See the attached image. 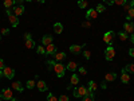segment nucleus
<instances>
[{"instance_id":"nucleus-20","label":"nucleus","mask_w":134,"mask_h":101,"mask_svg":"<svg viewBox=\"0 0 134 101\" xmlns=\"http://www.w3.org/2000/svg\"><path fill=\"white\" fill-rule=\"evenodd\" d=\"M36 86H38V89H39V90H40V92H46V90H47V89H48V86H47V84H46V82H44V81H42V80L36 82Z\"/></svg>"},{"instance_id":"nucleus-35","label":"nucleus","mask_w":134,"mask_h":101,"mask_svg":"<svg viewBox=\"0 0 134 101\" xmlns=\"http://www.w3.org/2000/svg\"><path fill=\"white\" fill-rule=\"evenodd\" d=\"M36 51H38V54H40V55L46 54V49H44V46H38V47H36Z\"/></svg>"},{"instance_id":"nucleus-47","label":"nucleus","mask_w":134,"mask_h":101,"mask_svg":"<svg viewBox=\"0 0 134 101\" xmlns=\"http://www.w3.org/2000/svg\"><path fill=\"white\" fill-rule=\"evenodd\" d=\"M4 77V74H3V70H0V78H3Z\"/></svg>"},{"instance_id":"nucleus-40","label":"nucleus","mask_w":134,"mask_h":101,"mask_svg":"<svg viewBox=\"0 0 134 101\" xmlns=\"http://www.w3.org/2000/svg\"><path fill=\"white\" fill-rule=\"evenodd\" d=\"M0 34H2V35H8V34H9V28H3L2 31H0Z\"/></svg>"},{"instance_id":"nucleus-38","label":"nucleus","mask_w":134,"mask_h":101,"mask_svg":"<svg viewBox=\"0 0 134 101\" xmlns=\"http://www.w3.org/2000/svg\"><path fill=\"white\" fill-rule=\"evenodd\" d=\"M58 100L59 101H69V96H67V94H60L58 97Z\"/></svg>"},{"instance_id":"nucleus-16","label":"nucleus","mask_w":134,"mask_h":101,"mask_svg":"<svg viewBox=\"0 0 134 101\" xmlns=\"http://www.w3.org/2000/svg\"><path fill=\"white\" fill-rule=\"evenodd\" d=\"M130 80H131L130 74H129L127 72H125V70H122V74H121V81H122V84H129Z\"/></svg>"},{"instance_id":"nucleus-45","label":"nucleus","mask_w":134,"mask_h":101,"mask_svg":"<svg viewBox=\"0 0 134 101\" xmlns=\"http://www.w3.org/2000/svg\"><path fill=\"white\" fill-rule=\"evenodd\" d=\"M105 3L109 4V6H113L114 4V0H105Z\"/></svg>"},{"instance_id":"nucleus-32","label":"nucleus","mask_w":134,"mask_h":101,"mask_svg":"<svg viewBox=\"0 0 134 101\" xmlns=\"http://www.w3.org/2000/svg\"><path fill=\"white\" fill-rule=\"evenodd\" d=\"M131 18H134V8H130V9L127 11V16H126V19H127V20H131Z\"/></svg>"},{"instance_id":"nucleus-21","label":"nucleus","mask_w":134,"mask_h":101,"mask_svg":"<svg viewBox=\"0 0 134 101\" xmlns=\"http://www.w3.org/2000/svg\"><path fill=\"white\" fill-rule=\"evenodd\" d=\"M12 89L14 90H16V92H23V85H21V82L20 81H15L14 84H12Z\"/></svg>"},{"instance_id":"nucleus-36","label":"nucleus","mask_w":134,"mask_h":101,"mask_svg":"<svg viewBox=\"0 0 134 101\" xmlns=\"http://www.w3.org/2000/svg\"><path fill=\"white\" fill-rule=\"evenodd\" d=\"M126 3H127V0H114V4H117V6H122V7H124Z\"/></svg>"},{"instance_id":"nucleus-18","label":"nucleus","mask_w":134,"mask_h":101,"mask_svg":"<svg viewBox=\"0 0 134 101\" xmlns=\"http://www.w3.org/2000/svg\"><path fill=\"white\" fill-rule=\"evenodd\" d=\"M115 80H117V73H114V72H110V73H107L105 75V81L106 82H111V81H115Z\"/></svg>"},{"instance_id":"nucleus-48","label":"nucleus","mask_w":134,"mask_h":101,"mask_svg":"<svg viewBox=\"0 0 134 101\" xmlns=\"http://www.w3.org/2000/svg\"><path fill=\"white\" fill-rule=\"evenodd\" d=\"M35 2H39V3H46V0H35Z\"/></svg>"},{"instance_id":"nucleus-15","label":"nucleus","mask_w":134,"mask_h":101,"mask_svg":"<svg viewBox=\"0 0 134 101\" xmlns=\"http://www.w3.org/2000/svg\"><path fill=\"white\" fill-rule=\"evenodd\" d=\"M88 94H93L94 96V93H95V90H97V89H98V85L95 84V81H88Z\"/></svg>"},{"instance_id":"nucleus-4","label":"nucleus","mask_w":134,"mask_h":101,"mask_svg":"<svg viewBox=\"0 0 134 101\" xmlns=\"http://www.w3.org/2000/svg\"><path fill=\"white\" fill-rule=\"evenodd\" d=\"M5 12H7V15H8V20H9L11 26H12V27H16V26L19 24V18H18L16 15H14L11 9H5Z\"/></svg>"},{"instance_id":"nucleus-22","label":"nucleus","mask_w":134,"mask_h":101,"mask_svg":"<svg viewBox=\"0 0 134 101\" xmlns=\"http://www.w3.org/2000/svg\"><path fill=\"white\" fill-rule=\"evenodd\" d=\"M24 46H26L27 49H35V41H34L32 38L26 39V42H24Z\"/></svg>"},{"instance_id":"nucleus-3","label":"nucleus","mask_w":134,"mask_h":101,"mask_svg":"<svg viewBox=\"0 0 134 101\" xmlns=\"http://www.w3.org/2000/svg\"><path fill=\"white\" fill-rule=\"evenodd\" d=\"M114 37H115V32L114 31H107V32L103 34V42L107 44V46H113Z\"/></svg>"},{"instance_id":"nucleus-46","label":"nucleus","mask_w":134,"mask_h":101,"mask_svg":"<svg viewBox=\"0 0 134 101\" xmlns=\"http://www.w3.org/2000/svg\"><path fill=\"white\" fill-rule=\"evenodd\" d=\"M130 39H131V42L134 43V32H133V34H131V35H130Z\"/></svg>"},{"instance_id":"nucleus-30","label":"nucleus","mask_w":134,"mask_h":101,"mask_svg":"<svg viewBox=\"0 0 134 101\" xmlns=\"http://www.w3.org/2000/svg\"><path fill=\"white\" fill-rule=\"evenodd\" d=\"M35 81H34V80H28L27 81V84H26V86L28 88V89H34V88H35Z\"/></svg>"},{"instance_id":"nucleus-51","label":"nucleus","mask_w":134,"mask_h":101,"mask_svg":"<svg viewBox=\"0 0 134 101\" xmlns=\"http://www.w3.org/2000/svg\"><path fill=\"white\" fill-rule=\"evenodd\" d=\"M0 101H2V98H0Z\"/></svg>"},{"instance_id":"nucleus-31","label":"nucleus","mask_w":134,"mask_h":101,"mask_svg":"<svg viewBox=\"0 0 134 101\" xmlns=\"http://www.w3.org/2000/svg\"><path fill=\"white\" fill-rule=\"evenodd\" d=\"M47 101H59V100H58V97L55 96V94L48 93V94H47Z\"/></svg>"},{"instance_id":"nucleus-6","label":"nucleus","mask_w":134,"mask_h":101,"mask_svg":"<svg viewBox=\"0 0 134 101\" xmlns=\"http://www.w3.org/2000/svg\"><path fill=\"white\" fill-rule=\"evenodd\" d=\"M115 57V49L113 46H107V49L105 50V58L106 61H113Z\"/></svg>"},{"instance_id":"nucleus-14","label":"nucleus","mask_w":134,"mask_h":101,"mask_svg":"<svg viewBox=\"0 0 134 101\" xmlns=\"http://www.w3.org/2000/svg\"><path fill=\"white\" fill-rule=\"evenodd\" d=\"M52 35H50V34H46V35L42 37V44L43 46H48V44L52 43Z\"/></svg>"},{"instance_id":"nucleus-41","label":"nucleus","mask_w":134,"mask_h":101,"mask_svg":"<svg viewBox=\"0 0 134 101\" xmlns=\"http://www.w3.org/2000/svg\"><path fill=\"white\" fill-rule=\"evenodd\" d=\"M4 67H5V62H4L2 58H0V70H3Z\"/></svg>"},{"instance_id":"nucleus-50","label":"nucleus","mask_w":134,"mask_h":101,"mask_svg":"<svg viewBox=\"0 0 134 101\" xmlns=\"http://www.w3.org/2000/svg\"><path fill=\"white\" fill-rule=\"evenodd\" d=\"M0 41H2V34H0Z\"/></svg>"},{"instance_id":"nucleus-9","label":"nucleus","mask_w":134,"mask_h":101,"mask_svg":"<svg viewBox=\"0 0 134 101\" xmlns=\"http://www.w3.org/2000/svg\"><path fill=\"white\" fill-rule=\"evenodd\" d=\"M98 15H99V14L95 11V8H88V9H87V12H86V19H88V20L97 19Z\"/></svg>"},{"instance_id":"nucleus-24","label":"nucleus","mask_w":134,"mask_h":101,"mask_svg":"<svg viewBox=\"0 0 134 101\" xmlns=\"http://www.w3.org/2000/svg\"><path fill=\"white\" fill-rule=\"evenodd\" d=\"M54 31L57 34H62L63 32V24L62 23H55L54 24Z\"/></svg>"},{"instance_id":"nucleus-27","label":"nucleus","mask_w":134,"mask_h":101,"mask_svg":"<svg viewBox=\"0 0 134 101\" xmlns=\"http://www.w3.org/2000/svg\"><path fill=\"white\" fill-rule=\"evenodd\" d=\"M95 11H97L98 14H102V12H105V11H106L105 4H98V6L95 7Z\"/></svg>"},{"instance_id":"nucleus-19","label":"nucleus","mask_w":134,"mask_h":101,"mask_svg":"<svg viewBox=\"0 0 134 101\" xmlns=\"http://www.w3.org/2000/svg\"><path fill=\"white\" fill-rule=\"evenodd\" d=\"M66 69H67V70H70V72H76V69H78V63H76L75 61H71V62L67 63Z\"/></svg>"},{"instance_id":"nucleus-17","label":"nucleus","mask_w":134,"mask_h":101,"mask_svg":"<svg viewBox=\"0 0 134 101\" xmlns=\"http://www.w3.org/2000/svg\"><path fill=\"white\" fill-rule=\"evenodd\" d=\"M16 3H18V0H4V2H3V6H4L5 9H11L12 7L16 6Z\"/></svg>"},{"instance_id":"nucleus-1","label":"nucleus","mask_w":134,"mask_h":101,"mask_svg":"<svg viewBox=\"0 0 134 101\" xmlns=\"http://www.w3.org/2000/svg\"><path fill=\"white\" fill-rule=\"evenodd\" d=\"M86 94H88V89L86 86L81 85V86H75L74 88V97L75 98H82Z\"/></svg>"},{"instance_id":"nucleus-26","label":"nucleus","mask_w":134,"mask_h":101,"mask_svg":"<svg viewBox=\"0 0 134 101\" xmlns=\"http://www.w3.org/2000/svg\"><path fill=\"white\" fill-rule=\"evenodd\" d=\"M124 70L125 72H127V73H134V63H129V65H126L125 67H124Z\"/></svg>"},{"instance_id":"nucleus-39","label":"nucleus","mask_w":134,"mask_h":101,"mask_svg":"<svg viewBox=\"0 0 134 101\" xmlns=\"http://www.w3.org/2000/svg\"><path fill=\"white\" fill-rule=\"evenodd\" d=\"M79 73H81L82 75H86V74H87V70L85 69L83 66H81V67H79Z\"/></svg>"},{"instance_id":"nucleus-7","label":"nucleus","mask_w":134,"mask_h":101,"mask_svg":"<svg viewBox=\"0 0 134 101\" xmlns=\"http://www.w3.org/2000/svg\"><path fill=\"white\" fill-rule=\"evenodd\" d=\"M3 74H4V77L7 78V80H12L14 75H15V69L11 67V66H5L3 69Z\"/></svg>"},{"instance_id":"nucleus-44","label":"nucleus","mask_w":134,"mask_h":101,"mask_svg":"<svg viewBox=\"0 0 134 101\" xmlns=\"http://www.w3.org/2000/svg\"><path fill=\"white\" fill-rule=\"evenodd\" d=\"M129 55H130L131 58H134V47H131V49L129 50Z\"/></svg>"},{"instance_id":"nucleus-2","label":"nucleus","mask_w":134,"mask_h":101,"mask_svg":"<svg viewBox=\"0 0 134 101\" xmlns=\"http://www.w3.org/2000/svg\"><path fill=\"white\" fill-rule=\"evenodd\" d=\"M54 72H55V74H57V77L58 78H62L63 75H64V73H66V66L63 65V63H60V62H57L54 65V69H52Z\"/></svg>"},{"instance_id":"nucleus-29","label":"nucleus","mask_w":134,"mask_h":101,"mask_svg":"<svg viewBox=\"0 0 134 101\" xmlns=\"http://www.w3.org/2000/svg\"><path fill=\"white\" fill-rule=\"evenodd\" d=\"M46 63H47L48 70H52L54 69V65L57 63V61H55V59H50V61H46Z\"/></svg>"},{"instance_id":"nucleus-34","label":"nucleus","mask_w":134,"mask_h":101,"mask_svg":"<svg viewBox=\"0 0 134 101\" xmlns=\"http://www.w3.org/2000/svg\"><path fill=\"white\" fill-rule=\"evenodd\" d=\"M82 101H94V96L93 94H86L85 97H82Z\"/></svg>"},{"instance_id":"nucleus-11","label":"nucleus","mask_w":134,"mask_h":101,"mask_svg":"<svg viewBox=\"0 0 134 101\" xmlns=\"http://www.w3.org/2000/svg\"><path fill=\"white\" fill-rule=\"evenodd\" d=\"M14 15H16L18 18L20 16V15H23L24 14V6L23 4H18V6H15L14 7V12H12Z\"/></svg>"},{"instance_id":"nucleus-49","label":"nucleus","mask_w":134,"mask_h":101,"mask_svg":"<svg viewBox=\"0 0 134 101\" xmlns=\"http://www.w3.org/2000/svg\"><path fill=\"white\" fill-rule=\"evenodd\" d=\"M11 101H20V100H19V98H15V97H14V98L11 100Z\"/></svg>"},{"instance_id":"nucleus-8","label":"nucleus","mask_w":134,"mask_h":101,"mask_svg":"<svg viewBox=\"0 0 134 101\" xmlns=\"http://www.w3.org/2000/svg\"><path fill=\"white\" fill-rule=\"evenodd\" d=\"M86 46V44L83 43V44H72V46H70V51L72 53V54H81L82 53V49Z\"/></svg>"},{"instance_id":"nucleus-10","label":"nucleus","mask_w":134,"mask_h":101,"mask_svg":"<svg viewBox=\"0 0 134 101\" xmlns=\"http://www.w3.org/2000/svg\"><path fill=\"white\" fill-rule=\"evenodd\" d=\"M55 53H58V47H57V44H48V46H46V54L47 55H54Z\"/></svg>"},{"instance_id":"nucleus-12","label":"nucleus","mask_w":134,"mask_h":101,"mask_svg":"<svg viewBox=\"0 0 134 101\" xmlns=\"http://www.w3.org/2000/svg\"><path fill=\"white\" fill-rule=\"evenodd\" d=\"M52 57H54V59L57 61V62H60V61H64L67 58V54L63 53V51H58V53H55Z\"/></svg>"},{"instance_id":"nucleus-43","label":"nucleus","mask_w":134,"mask_h":101,"mask_svg":"<svg viewBox=\"0 0 134 101\" xmlns=\"http://www.w3.org/2000/svg\"><path fill=\"white\" fill-rule=\"evenodd\" d=\"M82 26H83V27H91V23L87 20V22H83V24H82Z\"/></svg>"},{"instance_id":"nucleus-25","label":"nucleus","mask_w":134,"mask_h":101,"mask_svg":"<svg viewBox=\"0 0 134 101\" xmlns=\"http://www.w3.org/2000/svg\"><path fill=\"white\" fill-rule=\"evenodd\" d=\"M118 38H119L121 41H127V39H129V35H127L125 31H119V32H118Z\"/></svg>"},{"instance_id":"nucleus-37","label":"nucleus","mask_w":134,"mask_h":101,"mask_svg":"<svg viewBox=\"0 0 134 101\" xmlns=\"http://www.w3.org/2000/svg\"><path fill=\"white\" fill-rule=\"evenodd\" d=\"M83 53V57L86 58V59H90L91 58V53L88 51V50H85V51H82Z\"/></svg>"},{"instance_id":"nucleus-28","label":"nucleus","mask_w":134,"mask_h":101,"mask_svg":"<svg viewBox=\"0 0 134 101\" xmlns=\"http://www.w3.org/2000/svg\"><path fill=\"white\" fill-rule=\"evenodd\" d=\"M78 7L79 8H87L88 7V2L87 0H79V2H78Z\"/></svg>"},{"instance_id":"nucleus-23","label":"nucleus","mask_w":134,"mask_h":101,"mask_svg":"<svg viewBox=\"0 0 134 101\" xmlns=\"http://www.w3.org/2000/svg\"><path fill=\"white\" fill-rule=\"evenodd\" d=\"M70 84H71L72 86H74V85L76 86L78 84H79V77H78V74H76V73H74V74L71 75V80H70Z\"/></svg>"},{"instance_id":"nucleus-33","label":"nucleus","mask_w":134,"mask_h":101,"mask_svg":"<svg viewBox=\"0 0 134 101\" xmlns=\"http://www.w3.org/2000/svg\"><path fill=\"white\" fill-rule=\"evenodd\" d=\"M124 8H125L126 11H129L130 8H134V0H131L130 3H126V4L124 6Z\"/></svg>"},{"instance_id":"nucleus-5","label":"nucleus","mask_w":134,"mask_h":101,"mask_svg":"<svg viewBox=\"0 0 134 101\" xmlns=\"http://www.w3.org/2000/svg\"><path fill=\"white\" fill-rule=\"evenodd\" d=\"M0 98L2 100H12L14 98V92L11 90V89H8V88H4L2 92H0Z\"/></svg>"},{"instance_id":"nucleus-42","label":"nucleus","mask_w":134,"mask_h":101,"mask_svg":"<svg viewBox=\"0 0 134 101\" xmlns=\"http://www.w3.org/2000/svg\"><path fill=\"white\" fill-rule=\"evenodd\" d=\"M23 38H24V41H26V39H28V38H32V37H31V32H24Z\"/></svg>"},{"instance_id":"nucleus-13","label":"nucleus","mask_w":134,"mask_h":101,"mask_svg":"<svg viewBox=\"0 0 134 101\" xmlns=\"http://www.w3.org/2000/svg\"><path fill=\"white\" fill-rule=\"evenodd\" d=\"M124 31L127 34V35H129V34L131 35V34L134 32V24L131 23V22H126V23L124 24Z\"/></svg>"}]
</instances>
